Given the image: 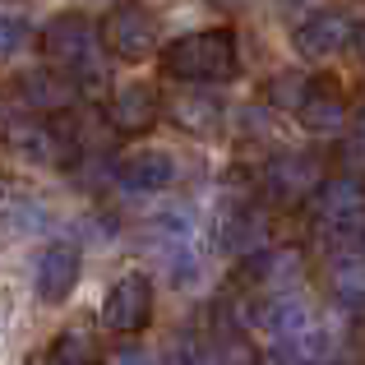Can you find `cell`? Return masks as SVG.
Segmentation results:
<instances>
[{"label": "cell", "mask_w": 365, "mask_h": 365, "mask_svg": "<svg viewBox=\"0 0 365 365\" xmlns=\"http://www.w3.org/2000/svg\"><path fill=\"white\" fill-rule=\"evenodd\" d=\"M42 56L61 74L79 83V93H102L107 88V65H102V33L83 14H61L42 28Z\"/></svg>", "instance_id": "6da1fadb"}, {"label": "cell", "mask_w": 365, "mask_h": 365, "mask_svg": "<svg viewBox=\"0 0 365 365\" xmlns=\"http://www.w3.org/2000/svg\"><path fill=\"white\" fill-rule=\"evenodd\" d=\"M259 319H264L268 329V347H273V361L277 365H324V351H329V342H324V329L319 319L310 314V305L301 301V296H268L264 310H259Z\"/></svg>", "instance_id": "7a4b0ae2"}, {"label": "cell", "mask_w": 365, "mask_h": 365, "mask_svg": "<svg viewBox=\"0 0 365 365\" xmlns=\"http://www.w3.org/2000/svg\"><path fill=\"white\" fill-rule=\"evenodd\" d=\"M162 70L180 83H227L236 74L232 28H204V33L176 37L171 46H162Z\"/></svg>", "instance_id": "3957f363"}, {"label": "cell", "mask_w": 365, "mask_h": 365, "mask_svg": "<svg viewBox=\"0 0 365 365\" xmlns=\"http://www.w3.org/2000/svg\"><path fill=\"white\" fill-rule=\"evenodd\" d=\"M329 180V167H324L319 153H277V158L264 162V199L277 208H305L314 204V195L324 190Z\"/></svg>", "instance_id": "277c9868"}, {"label": "cell", "mask_w": 365, "mask_h": 365, "mask_svg": "<svg viewBox=\"0 0 365 365\" xmlns=\"http://www.w3.org/2000/svg\"><path fill=\"white\" fill-rule=\"evenodd\" d=\"M310 217H314V232L329 236V241L365 236V185L356 176H329L310 204Z\"/></svg>", "instance_id": "5b68a950"}, {"label": "cell", "mask_w": 365, "mask_h": 365, "mask_svg": "<svg viewBox=\"0 0 365 365\" xmlns=\"http://www.w3.org/2000/svg\"><path fill=\"white\" fill-rule=\"evenodd\" d=\"M102 37H107L111 56H120V61H148L158 51V19L139 0H120L111 9L107 28H102Z\"/></svg>", "instance_id": "8992f818"}, {"label": "cell", "mask_w": 365, "mask_h": 365, "mask_svg": "<svg viewBox=\"0 0 365 365\" xmlns=\"http://www.w3.org/2000/svg\"><path fill=\"white\" fill-rule=\"evenodd\" d=\"M356 33L361 28H356V19H351L347 9H314V14L292 33V46L305 56V61H329V56L356 46Z\"/></svg>", "instance_id": "52a82bcc"}, {"label": "cell", "mask_w": 365, "mask_h": 365, "mask_svg": "<svg viewBox=\"0 0 365 365\" xmlns=\"http://www.w3.org/2000/svg\"><path fill=\"white\" fill-rule=\"evenodd\" d=\"M148 319H153V282L143 273H125L102 301V324L120 338H134L148 329Z\"/></svg>", "instance_id": "ba28073f"}, {"label": "cell", "mask_w": 365, "mask_h": 365, "mask_svg": "<svg viewBox=\"0 0 365 365\" xmlns=\"http://www.w3.org/2000/svg\"><path fill=\"white\" fill-rule=\"evenodd\" d=\"M79 245L70 241H56L42 250V259H37V296H42L46 305H65L70 301V292L79 287Z\"/></svg>", "instance_id": "9c48e42d"}, {"label": "cell", "mask_w": 365, "mask_h": 365, "mask_svg": "<svg viewBox=\"0 0 365 365\" xmlns=\"http://www.w3.org/2000/svg\"><path fill=\"white\" fill-rule=\"evenodd\" d=\"M79 98V83L61 70H33L19 79V102L28 107V116H61L74 107Z\"/></svg>", "instance_id": "30bf717a"}, {"label": "cell", "mask_w": 365, "mask_h": 365, "mask_svg": "<svg viewBox=\"0 0 365 365\" xmlns=\"http://www.w3.org/2000/svg\"><path fill=\"white\" fill-rule=\"evenodd\" d=\"M296 120H301V130H305V134H314V139H333V134H347V125H351V107H347V98H342L333 83L314 79V88H310V98L301 102Z\"/></svg>", "instance_id": "8fae6325"}, {"label": "cell", "mask_w": 365, "mask_h": 365, "mask_svg": "<svg viewBox=\"0 0 365 365\" xmlns=\"http://www.w3.org/2000/svg\"><path fill=\"white\" fill-rule=\"evenodd\" d=\"M0 139L9 153H19L24 162H61L65 158V139L37 116H14L0 125Z\"/></svg>", "instance_id": "7c38bea8"}, {"label": "cell", "mask_w": 365, "mask_h": 365, "mask_svg": "<svg viewBox=\"0 0 365 365\" xmlns=\"http://www.w3.org/2000/svg\"><path fill=\"white\" fill-rule=\"evenodd\" d=\"M107 120H111V130H116V134H143V130H153V125L162 120L158 88H153V83H125V88H116Z\"/></svg>", "instance_id": "4fadbf2b"}, {"label": "cell", "mask_w": 365, "mask_h": 365, "mask_svg": "<svg viewBox=\"0 0 365 365\" xmlns=\"http://www.w3.org/2000/svg\"><path fill=\"white\" fill-rule=\"evenodd\" d=\"M217 245H222L227 255H245V259H255L259 250H268V217H264V208L236 204L232 213L217 222Z\"/></svg>", "instance_id": "5bb4252c"}, {"label": "cell", "mask_w": 365, "mask_h": 365, "mask_svg": "<svg viewBox=\"0 0 365 365\" xmlns=\"http://www.w3.org/2000/svg\"><path fill=\"white\" fill-rule=\"evenodd\" d=\"M116 176L134 195H153V190H167L176 180V167H171V158L162 148H139V153H125L116 162Z\"/></svg>", "instance_id": "9a60e30c"}, {"label": "cell", "mask_w": 365, "mask_h": 365, "mask_svg": "<svg viewBox=\"0 0 365 365\" xmlns=\"http://www.w3.org/2000/svg\"><path fill=\"white\" fill-rule=\"evenodd\" d=\"M329 296L347 310H365V255H338L329 264Z\"/></svg>", "instance_id": "2e32d148"}, {"label": "cell", "mask_w": 365, "mask_h": 365, "mask_svg": "<svg viewBox=\"0 0 365 365\" xmlns=\"http://www.w3.org/2000/svg\"><path fill=\"white\" fill-rule=\"evenodd\" d=\"M167 116H171V125H180V130H190V134H213L217 125H222V107H217V98H208V93H180L167 107Z\"/></svg>", "instance_id": "e0dca14e"}, {"label": "cell", "mask_w": 365, "mask_h": 365, "mask_svg": "<svg viewBox=\"0 0 365 365\" xmlns=\"http://www.w3.org/2000/svg\"><path fill=\"white\" fill-rule=\"evenodd\" d=\"M46 365H102V347L79 329H65L46 351Z\"/></svg>", "instance_id": "ac0fdd59"}, {"label": "cell", "mask_w": 365, "mask_h": 365, "mask_svg": "<svg viewBox=\"0 0 365 365\" xmlns=\"http://www.w3.org/2000/svg\"><path fill=\"white\" fill-rule=\"evenodd\" d=\"M314 79H301V74H277L273 83H268V102L282 111H301V102L310 98Z\"/></svg>", "instance_id": "d6986e66"}, {"label": "cell", "mask_w": 365, "mask_h": 365, "mask_svg": "<svg viewBox=\"0 0 365 365\" xmlns=\"http://www.w3.org/2000/svg\"><path fill=\"white\" fill-rule=\"evenodd\" d=\"M28 46V28L19 24L14 14H0V61H9L14 51H24Z\"/></svg>", "instance_id": "ffe728a7"}, {"label": "cell", "mask_w": 365, "mask_h": 365, "mask_svg": "<svg viewBox=\"0 0 365 365\" xmlns=\"http://www.w3.org/2000/svg\"><path fill=\"white\" fill-rule=\"evenodd\" d=\"M342 153H347V162L356 171H365V107L351 116V125H347V143H342Z\"/></svg>", "instance_id": "44dd1931"}, {"label": "cell", "mask_w": 365, "mask_h": 365, "mask_svg": "<svg viewBox=\"0 0 365 365\" xmlns=\"http://www.w3.org/2000/svg\"><path fill=\"white\" fill-rule=\"evenodd\" d=\"M167 365H217V351H180Z\"/></svg>", "instance_id": "7402d4cb"}, {"label": "cell", "mask_w": 365, "mask_h": 365, "mask_svg": "<svg viewBox=\"0 0 365 365\" xmlns=\"http://www.w3.org/2000/svg\"><path fill=\"white\" fill-rule=\"evenodd\" d=\"M356 42H361V46H356V51H361V61H365V28H361V33H356Z\"/></svg>", "instance_id": "603a6c76"}, {"label": "cell", "mask_w": 365, "mask_h": 365, "mask_svg": "<svg viewBox=\"0 0 365 365\" xmlns=\"http://www.w3.org/2000/svg\"><path fill=\"white\" fill-rule=\"evenodd\" d=\"M0 195H5V176H0Z\"/></svg>", "instance_id": "cb8c5ba5"}, {"label": "cell", "mask_w": 365, "mask_h": 365, "mask_svg": "<svg viewBox=\"0 0 365 365\" xmlns=\"http://www.w3.org/2000/svg\"><path fill=\"white\" fill-rule=\"evenodd\" d=\"M361 245H365V236H361Z\"/></svg>", "instance_id": "d4e9b609"}]
</instances>
